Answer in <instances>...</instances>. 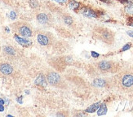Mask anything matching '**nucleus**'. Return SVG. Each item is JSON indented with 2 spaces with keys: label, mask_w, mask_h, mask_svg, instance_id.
<instances>
[{
  "label": "nucleus",
  "mask_w": 133,
  "mask_h": 117,
  "mask_svg": "<svg viewBox=\"0 0 133 117\" xmlns=\"http://www.w3.org/2000/svg\"><path fill=\"white\" fill-rule=\"evenodd\" d=\"M128 25L133 27V16H129L128 18Z\"/></svg>",
  "instance_id": "obj_24"
},
{
  "label": "nucleus",
  "mask_w": 133,
  "mask_h": 117,
  "mask_svg": "<svg viewBox=\"0 0 133 117\" xmlns=\"http://www.w3.org/2000/svg\"><path fill=\"white\" fill-rule=\"evenodd\" d=\"M4 106H3V104H1L0 103V112H4Z\"/></svg>",
  "instance_id": "obj_27"
},
{
  "label": "nucleus",
  "mask_w": 133,
  "mask_h": 117,
  "mask_svg": "<svg viewBox=\"0 0 133 117\" xmlns=\"http://www.w3.org/2000/svg\"><path fill=\"white\" fill-rule=\"evenodd\" d=\"M117 78L118 85L123 90L133 91V69L121 72Z\"/></svg>",
  "instance_id": "obj_2"
},
{
  "label": "nucleus",
  "mask_w": 133,
  "mask_h": 117,
  "mask_svg": "<svg viewBox=\"0 0 133 117\" xmlns=\"http://www.w3.org/2000/svg\"><path fill=\"white\" fill-rule=\"evenodd\" d=\"M13 32L23 38H31L34 35V31L31 25L25 21H16L11 25Z\"/></svg>",
  "instance_id": "obj_3"
},
{
  "label": "nucleus",
  "mask_w": 133,
  "mask_h": 117,
  "mask_svg": "<svg viewBox=\"0 0 133 117\" xmlns=\"http://www.w3.org/2000/svg\"><path fill=\"white\" fill-rule=\"evenodd\" d=\"M59 14H60V18L65 25L70 27L71 28H74L75 27L76 22H75L74 18L70 14L65 12V11H61Z\"/></svg>",
  "instance_id": "obj_10"
},
{
  "label": "nucleus",
  "mask_w": 133,
  "mask_h": 117,
  "mask_svg": "<svg viewBox=\"0 0 133 117\" xmlns=\"http://www.w3.org/2000/svg\"><path fill=\"white\" fill-rule=\"evenodd\" d=\"M67 3L69 6V8L76 13H78L79 10L82 8V7L83 6V4L82 3L78 2L76 0H68Z\"/></svg>",
  "instance_id": "obj_13"
},
{
  "label": "nucleus",
  "mask_w": 133,
  "mask_h": 117,
  "mask_svg": "<svg viewBox=\"0 0 133 117\" xmlns=\"http://www.w3.org/2000/svg\"><path fill=\"white\" fill-rule=\"evenodd\" d=\"M100 105H101V102L96 103L94 104L91 105L90 107H88V108L85 110V112L87 113H93V112H96V111L98 110V108H99V107H100Z\"/></svg>",
  "instance_id": "obj_16"
},
{
  "label": "nucleus",
  "mask_w": 133,
  "mask_h": 117,
  "mask_svg": "<svg viewBox=\"0 0 133 117\" xmlns=\"http://www.w3.org/2000/svg\"><path fill=\"white\" fill-rule=\"evenodd\" d=\"M131 47V43H127L121 49V50L120 51H125V50H129L130 48Z\"/></svg>",
  "instance_id": "obj_22"
},
{
  "label": "nucleus",
  "mask_w": 133,
  "mask_h": 117,
  "mask_svg": "<svg viewBox=\"0 0 133 117\" xmlns=\"http://www.w3.org/2000/svg\"><path fill=\"white\" fill-rule=\"evenodd\" d=\"M91 55L92 57L95 58H98V57L100 56V55H99V54H97L96 52H95V51H91Z\"/></svg>",
  "instance_id": "obj_25"
},
{
  "label": "nucleus",
  "mask_w": 133,
  "mask_h": 117,
  "mask_svg": "<svg viewBox=\"0 0 133 117\" xmlns=\"http://www.w3.org/2000/svg\"><path fill=\"white\" fill-rule=\"evenodd\" d=\"M92 37L109 46L113 45L115 41V33L111 29L105 27H95L92 30Z\"/></svg>",
  "instance_id": "obj_1"
},
{
  "label": "nucleus",
  "mask_w": 133,
  "mask_h": 117,
  "mask_svg": "<svg viewBox=\"0 0 133 117\" xmlns=\"http://www.w3.org/2000/svg\"><path fill=\"white\" fill-rule=\"evenodd\" d=\"M56 31L62 38H70V37H72L70 32H69L68 29H66L65 27H63V26L56 27Z\"/></svg>",
  "instance_id": "obj_14"
},
{
  "label": "nucleus",
  "mask_w": 133,
  "mask_h": 117,
  "mask_svg": "<svg viewBox=\"0 0 133 117\" xmlns=\"http://www.w3.org/2000/svg\"><path fill=\"white\" fill-rule=\"evenodd\" d=\"M14 39L16 40V42L18 43L20 46H23V47H30V46H32V42L30 40L27 39L26 38L21 37L17 34H14Z\"/></svg>",
  "instance_id": "obj_12"
},
{
  "label": "nucleus",
  "mask_w": 133,
  "mask_h": 117,
  "mask_svg": "<svg viewBox=\"0 0 133 117\" xmlns=\"http://www.w3.org/2000/svg\"><path fill=\"white\" fill-rule=\"evenodd\" d=\"M9 17H10V19L11 20H15L16 19V13L15 12V11H11L10 14H9Z\"/></svg>",
  "instance_id": "obj_23"
},
{
  "label": "nucleus",
  "mask_w": 133,
  "mask_h": 117,
  "mask_svg": "<svg viewBox=\"0 0 133 117\" xmlns=\"http://www.w3.org/2000/svg\"><path fill=\"white\" fill-rule=\"evenodd\" d=\"M0 103L1 104H5V100L3 98H0Z\"/></svg>",
  "instance_id": "obj_30"
},
{
  "label": "nucleus",
  "mask_w": 133,
  "mask_h": 117,
  "mask_svg": "<svg viewBox=\"0 0 133 117\" xmlns=\"http://www.w3.org/2000/svg\"><path fill=\"white\" fill-rule=\"evenodd\" d=\"M37 42L42 46H51L54 45L56 38L51 32L42 30L37 34Z\"/></svg>",
  "instance_id": "obj_6"
},
{
  "label": "nucleus",
  "mask_w": 133,
  "mask_h": 117,
  "mask_svg": "<svg viewBox=\"0 0 133 117\" xmlns=\"http://www.w3.org/2000/svg\"><path fill=\"white\" fill-rule=\"evenodd\" d=\"M14 71L13 67L11 66V64L7 62L1 63H0V72L5 76H9L12 74Z\"/></svg>",
  "instance_id": "obj_11"
},
{
  "label": "nucleus",
  "mask_w": 133,
  "mask_h": 117,
  "mask_svg": "<svg viewBox=\"0 0 133 117\" xmlns=\"http://www.w3.org/2000/svg\"><path fill=\"white\" fill-rule=\"evenodd\" d=\"M3 56L9 60H14L19 56V50L13 46L6 45L3 47Z\"/></svg>",
  "instance_id": "obj_9"
},
{
  "label": "nucleus",
  "mask_w": 133,
  "mask_h": 117,
  "mask_svg": "<svg viewBox=\"0 0 133 117\" xmlns=\"http://www.w3.org/2000/svg\"><path fill=\"white\" fill-rule=\"evenodd\" d=\"M36 20L44 27H51L54 24V18L49 11H41L36 15Z\"/></svg>",
  "instance_id": "obj_7"
},
{
  "label": "nucleus",
  "mask_w": 133,
  "mask_h": 117,
  "mask_svg": "<svg viewBox=\"0 0 133 117\" xmlns=\"http://www.w3.org/2000/svg\"><path fill=\"white\" fill-rule=\"evenodd\" d=\"M107 113V107H106V104L105 103H102L100 105L99 108H98L97 111V115H104Z\"/></svg>",
  "instance_id": "obj_18"
},
{
  "label": "nucleus",
  "mask_w": 133,
  "mask_h": 117,
  "mask_svg": "<svg viewBox=\"0 0 133 117\" xmlns=\"http://www.w3.org/2000/svg\"><path fill=\"white\" fill-rule=\"evenodd\" d=\"M22 99H23V97L21 96V97H19V98H16V101L18 102L20 104H22V103H23V102H22Z\"/></svg>",
  "instance_id": "obj_26"
},
{
  "label": "nucleus",
  "mask_w": 133,
  "mask_h": 117,
  "mask_svg": "<svg viewBox=\"0 0 133 117\" xmlns=\"http://www.w3.org/2000/svg\"><path fill=\"white\" fill-rule=\"evenodd\" d=\"M78 13H81L86 17L88 18H99L101 16H103L105 13H103L101 11L99 10H95L91 8L89 6H83L78 11Z\"/></svg>",
  "instance_id": "obj_8"
},
{
  "label": "nucleus",
  "mask_w": 133,
  "mask_h": 117,
  "mask_svg": "<svg viewBox=\"0 0 133 117\" xmlns=\"http://www.w3.org/2000/svg\"><path fill=\"white\" fill-rule=\"evenodd\" d=\"M94 85L98 87H105L106 86L107 83L105 80H104L102 78H97L94 81Z\"/></svg>",
  "instance_id": "obj_19"
},
{
  "label": "nucleus",
  "mask_w": 133,
  "mask_h": 117,
  "mask_svg": "<svg viewBox=\"0 0 133 117\" xmlns=\"http://www.w3.org/2000/svg\"><path fill=\"white\" fill-rule=\"evenodd\" d=\"M34 84L38 86L46 87L48 85V81H47V79H46V77L43 74H40L35 80V81H34Z\"/></svg>",
  "instance_id": "obj_15"
},
{
  "label": "nucleus",
  "mask_w": 133,
  "mask_h": 117,
  "mask_svg": "<svg viewBox=\"0 0 133 117\" xmlns=\"http://www.w3.org/2000/svg\"><path fill=\"white\" fill-rule=\"evenodd\" d=\"M5 30H6V32H7V33H9V32H10V29H9L8 27H6V28H5Z\"/></svg>",
  "instance_id": "obj_31"
},
{
  "label": "nucleus",
  "mask_w": 133,
  "mask_h": 117,
  "mask_svg": "<svg viewBox=\"0 0 133 117\" xmlns=\"http://www.w3.org/2000/svg\"><path fill=\"white\" fill-rule=\"evenodd\" d=\"M51 1L56 2V3H57L58 4L61 5V6H65L68 3V0H51Z\"/></svg>",
  "instance_id": "obj_21"
},
{
  "label": "nucleus",
  "mask_w": 133,
  "mask_h": 117,
  "mask_svg": "<svg viewBox=\"0 0 133 117\" xmlns=\"http://www.w3.org/2000/svg\"><path fill=\"white\" fill-rule=\"evenodd\" d=\"M124 11L127 14L133 16V4H132V3L126 5L125 8H124Z\"/></svg>",
  "instance_id": "obj_20"
},
{
  "label": "nucleus",
  "mask_w": 133,
  "mask_h": 117,
  "mask_svg": "<svg viewBox=\"0 0 133 117\" xmlns=\"http://www.w3.org/2000/svg\"><path fill=\"white\" fill-rule=\"evenodd\" d=\"M0 48H1V45H0Z\"/></svg>",
  "instance_id": "obj_32"
},
{
  "label": "nucleus",
  "mask_w": 133,
  "mask_h": 117,
  "mask_svg": "<svg viewBox=\"0 0 133 117\" xmlns=\"http://www.w3.org/2000/svg\"><path fill=\"white\" fill-rule=\"evenodd\" d=\"M29 5L34 10H38L41 7V5H40L38 0H29Z\"/></svg>",
  "instance_id": "obj_17"
},
{
  "label": "nucleus",
  "mask_w": 133,
  "mask_h": 117,
  "mask_svg": "<svg viewBox=\"0 0 133 117\" xmlns=\"http://www.w3.org/2000/svg\"><path fill=\"white\" fill-rule=\"evenodd\" d=\"M46 79H47L48 83H49L51 86L64 89L65 88V82L63 78L55 71H48L46 74Z\"/></svg>",
  "instance_id": "obj_5"
},
{
  "label": "nucleus",
  "mask_w": 133,
  "mask_h": 117,
  "mask_svg": "<svg viewBox=\"0 0 133 117\" xmlns=\"http://www.w3.org/2000/svg\"><path fill=\"white\" fill-rule=\"evenodd\" d=\"M95 68L96 71L101 74H109L115 73L119 71L120 66L119 64L114 61L102 60L95 63Z\"/></svg>",
  "instance_id": "obj_4"
},
{
  "label": "nucleus",
  "mask_w": 133,
  "mask_h": 117,
  "mask_svg": "<svg viewBox=\"0 0 133 117\" xmlns=\"http://www.w3.org/2000/svg\"><path fill=\"white\" fill-rule=\"evenodd\" d=\"M128 34L129 35V36H131V37L133 38V31H128Z\"/></svg>",
  "instance_id": "obj_29"
},
{
  "label": "nucleus",
  "mask_w": 133,
  "mask_h": 117,
  "mask_svg": "<svg viewBox=\"0 0 133 117\" xmlns=\"http://www.w3.org/2000/svg\"><path fill=\"white\" fill-rule=\"evenodd\" d=\"M100 1H101V2H103V3H107V4H109V3H110L112 2V0H100Z\"/></svg>",
  "instance_id": "obj_28"
}]
</instances>
